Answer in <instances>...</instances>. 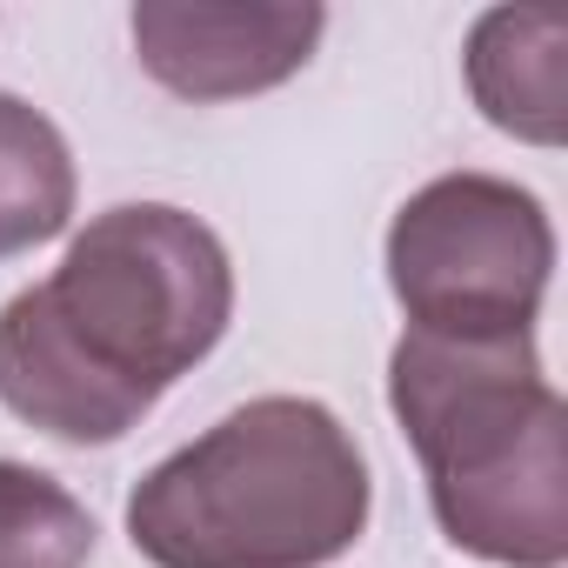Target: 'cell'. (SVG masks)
<instances>
[{
    "label": "cell",
    "instance_id": "obj_7",
    "mask_svg": "<svg viewBox=\"0 0 568 568\" xmlns=\"http://www.w3.org/2000/svg\"><path fill=\"white\" fill-rule=\"evenodd\" d=\"M74 221V154L61 128L0 88V261L54 241Z\"/></svg>",
    "mask_w": 568,
    "mask_h": 568
},
{
    "label": "cell",
    "instance_id": "obj_3",
    "mask_svg": "<svg viewBox=\"0 0 568 568\" xmlns=\"http://www.w3.org/2000/svg\"><path fill=\"white\" fill-rule=\"evenodd\" d=\"M375 508L335 408L261 395L154 462L128 495V541L154 568H328Z\"/></svg>",
    "mask_w": 568,
    "mask_h": 568
},
{
    "label": "cell",
    "instance_id": "obj_6",
    "mask_svg": "<svg viewBox=\"0 0 568 568\" xmlns=\"http://www.w3.org/2000/svg\"><path fill=\"white\" fill-rule=\"evenodd\" d=\"M462 74H468V94L488 128L528 141V148L568 141V28L555 14L488 8L468 28Z\"/></svg>",
    "mask_w": 568,
    "mask_h": 568
},
{
    "label": "cell",
    "instance_id": "obj_8",
    "mask_svg": "<svg viewBox=\"0 0 568 568\" xmlns=\"http://www.w3.org/2000/svg\"><path fill=\"white\" fill-rule=\"evenodd\" d=\"M94 515L41 468L0 462V568H88Z\"/></svg>",
    "mask_w": 568,
    "mask_h": 568
},
{
    "label": "cell",
    "instance_id": "obj_2",
    "mask_svg": "<svg viewBox=\"0 0 568 568\" xmlns=\"http://www.w3.org/2000/svg\"><path fill=\"white\" fill-rule=\"evenodd\" d=\"M388 408L462 555L495 568L568 561V408L535 335L442 342L408 328L388 355Z\"/></svg>",
    "mask_w": 568,
    "mask_h": 568
},
{
    "label": "cell",
    "instance_id": "obj_4",
    "mask_svg": "<svg viewBox=\"0 0 568 568\" xmlns=\"http://www.w3.org/2000/svg\"><path fill=\"white\" fill-rule=\"evenodd\" d=\"M555 281L548 207L501 174H442L388 221V288L415 335L501 342L535 335Z\"/></svg>",
    "mask_w": 568,
    "mask_h": 568
},
{
    "label": "cell",
    "instance_id": "obj_1",
    "mask_svg": "<svg viewBox=\"0 0 568 568\" xmlns=\"http://www.w3.org/2000/svg\"><path fill=\"white\" fill-rule=\"evenodd\" d=\"M227 322L234 267L207 221L168 201L108 207L0 308V402L68 448L121 442Z\"/></svg>",
    "mask_w": 568,
    "mask_h": 568
},
{
    "label": "cell",
    "instance_id": "obj_5",
    "mask_svg": "<svg viewBox=\"0 0 568 568\" xmlns=\"http://www.w3.org/2000/svg\"><path fill=\"white\" fill-rule=\"evenodd\" d=\"M141 68L181 101H247L295 81L322 34V8H207V0H141L134 8Z\"/></svg>",
    "mask_w": 568,
    "mask_h": 568
}]
</instances>
